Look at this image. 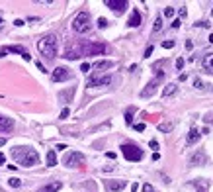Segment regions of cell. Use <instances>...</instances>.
<instances>
[{
  "mask_svg": "<svg viewBox=\"0 0 213 192\" xmlns=\"http://www.w3.org/2000/svg\"><path fill=\"white\" fill-rule=\"evenodd\" d=\"M172 28H180V20H174V22H172Z\"/></svg>",
  "mask_w": 213,
  "mask_h": 192,
  "instance_id": "obj_40",
  "label": "cell"
},
{
  "mask_svg": "<svg viewBox=\"0 0 213 192\" xmlns=\"http://www.w3.org/2000/svg\"><path fill=\"white\" fill-rule=\"evenodd\" d=\"M162 30V18H161V16H158V18L157 20H154V26H153V31H154V34H157V31H161Z\"/></svg>",
  "mask_w": 213,
  "mask_h": 192,
  "instance_id": "obj_26",
  "label": "cell"
},
{
  "mask_svg": "<svg viewBox=\"0 0 213 192\" xmlns=\"http://www.w3.org/2000/svg\"><path fill=\"white\" fill-rule=\"evenodd\" d=\"M207 41H211V43H213V34H209V37H207Z\"/></svg>",
  "mask_w": 213,
  "mask_h": 192,
  "instance_id": "obj_45",
  "label": "cell"
},
{
  "mask_svg": "<svg viewBox=\"0 0 213 192\" xmlns=\"http://www.w3.org/2000/svg\"><path fill=\"white\" fill-rule=\"evenodd\" d=\"M106 188L108 190H123L125 180H106Z\"/></svg>",
  "mask_w": 213,
  "mask_h": 192,
  "instance_id": "obj_15",
  "label": "cell"
},
{
  "mask_svg": "<svg viewBox=\"0 0 213 192\" xmlns=\"http://www.w3.org/2000/svg\"><path fill=\"white\" fill-rule=\"evenodd\" d=\"M162 77H164L162 73H157V77H154L153 81H151V82H149L145 88L141 90V96H143V98H149V96H153V94H154V90H157V86H158V84H161Z\"/></svg>",
  "mask_w": 213,
  "mask_h": 192,
  "instance_id": "obj_8",
  "label": "cell"
},
{
  "mask_svg": "<svg viewBox=\"0 0 213 192\" xmlns=\"http://www.w3.org/2000/svg\"><path fill=\"white\" fill-rule=\"evenodd\" d=\"M121 153H123V157L127 161H141L143 159V151L135 143H123L121 145Z\"/></svg>",
  "mask_w": 213,
  "mask_h": 192,
  "instance_id": "obj_4",
  "label": "cell"
},
{
  "mask_svg": "<svg viewBox=\"0 0 213 192\" xmlns=\"http://www.w3.org/2000/svg\"><path fill=\"white\" fill-rule=\"evenodd\" d=\"M106 6L111 8L115 14H123L127 8V0H106Z\"/></svg>",
  "mask_w": 213,
  "mask_h": 192,
  "instance_id": "obj_10",
  "label": "cell"
},
{
  "mask_svg": "<svg viewBox=\"0 0 213 192\" xmlns=\"http://www.w3.org/2000/svg\"><path fill=\"white\" fill-rule=\"evenodd\" d=\"M135 130H137V131H143V130H145V124H137Z\"/></svg>",
  "mask_w": 213,
  "mask_h": 192,
  "instance_id": "obj_37",
  "label": "cell"
},
{
  "mask_svg": "<svg viewBox=\"0 0 213 192\" xmlns=\"http://www.w3.org/2000/svg\"><path fill=\"white\" fill-rule=\"evenodd\" d=\"M194 86L198 88V90H205V88H211V90H213V84H205V82L201 81V78H198V77L194 78Z\"/></svg>",
  "mask_w": 213,
  "mask_h": 192,
  "instance_id": "obj_21",
  "label": "cell"
},
{
  "mask_svg": "<svg viewBox=\"0 0 213 192\" xmlns=\"http://www.w3.org/2000/svg\"><path fill=\"white\" fill-rule=\"evenodd\" d=\"M37 51L45 57V59H55L57 57V35H45L37 41Z\"/></svg>",
  "mask_w": 213,
  "mask_h": 192,
  "instance_id": "obj_2",
  "label": "cell"
},
{
  "mask_svg": "<svg viewBox=\"0 0 213 192\" xmlns=\"http://www.w3.org/2000/svg\"><path fill=\"white\" fill-rule=\"evenodd\" d=\"M205 161H207V157H205V153H203V151H199L198 155H194V157L190 159V163H192V165H199V167H201V165H205Z\"/></svg>",
  "mask_w": 213,
  "mask_h": 192,
  "instance_id": "obj_19",
  "label": "cell"
},
{
  "mask_svg": "<svg viewBox=\"0 0 213 192\" xmlns=\"http://www.w3.org/2000/svg\"><path fill=\"white\" fill-rule=\"evenodd\" d=\"M63 163H65L67 167H71V169L80 167V165L84 163V155H82V153H78V151H71V153H67V155H65Z\"/></svg>",
  "mask_w": 213,
  "mask_h": 192,
  "instance_id": "obj_6",
  "label": "cell"
},
{
  "mask_svg": "<svg viewBox=\"0 0 213 192\" xmlns=\"http://www.w3.org/2000/svg\"><path fill=\"white\" fill-rule=\"evenodd\" d=\"M201 65H203L205 73L213 74V53H205V55H203V59H201Z\"/></svg>",
  "mask_w": 213,
  "mask_h": 192,
  "instance_id": "obj_13",
  "label": "cell"
},
{
  "mask_svg": "<svg viewBox=\"0 0 213 192\" xmlns=\"http://www.w3.org/2000/svg\"><path fill=\"white\" fill-rule=\"evenodd\" d=\"M151 147H153V149H158V143L153 139V141H151Z\"/></svg>",
  "mask_w": 213,
  "mask_h": 192,
  "instance_id": "obj_42",
  "label": "cell"
},
{
  "mask_svg": "<svg viewBox=\"0 0 213 192\" xmlns=\"http://www.w3.org/2000/svg\"><path fill=\"white\" fill-rule=\"evenodd\" d=\"M111 81L114 78L110 74H106V77H92V78H88V86H110Z\"/></svg>",
  "mask_w": 213,
  "mask_h": 192,
  "instance_id": "obj_11",
  "label": "cell"
},
{
  "mask_svg": "<svg viewBox=\"0 0 213 192\" xmlns=\"http://www.w3.org/2000/svg\"><path fill=\"white\" fill-rule=\"evenodd\" d=\"M106 157H108V159H115V153L114 151H108V153H106Z\"/></svg>",
  "mask_w": 213,
  "mask_h": 192,
  "instance_id": "obj_38",
  "label": "cell"
},
{
  "mask_svg": "<svg viewBox=\"0 0 213 192\" xmlns=\"http://www.w3.org/2000/svg\"><path fill=\"white\" fill-rule=\"evenodd\" d=\"M6 53H20V55H22L25 61L31 59L29 53L25 51V47H22V45H8V47H2V49H0V57H4Z\"/></svg>",
  "mask_w": 213,
  "mask_h": 192,
  "instance_id": "obj_9",
  "label": "cell"
},
{
  "mask_svg": "<svg viewBox=\"0 0 213 192\" xmlns=\"http://www.w3.org/2000/svg\"><path fill=\"white\" fill-rule=\"evenodd\" d=\"M57 165V155H55V151H47V167H55Z\"/></svg>",
  "mask_w": 213,
  "mask_h": 192,
  "instance_id": "obj_23",
  "label": "cell"
},
{
  "mask_svg": "<svg viewBox=\"0 0 213 192\" xmlns=\"http://www.w3.org/2000/svg\"><path fill=\"white\" fill-rule=\"evenodd\" d=\"M111 67H114V61H96V63H94V69H98V71L111 69Z\"/></svg>",
  "mask_w": 213,
  "mask_h": 192,
  "instance_id": "obj_20",
  "label": "cell"
},
{
  "mask_svg": "<svg viewBox=\"0 0 213 192\" xmlns=\"http://www.w3.org/2000/svg\"><path fill=\"white\" fill-rule=\"evenodd\" d=\"M203 120H205V124H209V122H211V124H213V114H207V116H205V118H203Z\"/></svg>",
  "mask_w": 213,
  "mask_h": 192,
  "instance_id": "obj_36",
  "label": "cell"
},
{
  "mask_svg": "<svg viewBox=\"0 0 213 192\" xmlns=\"http://www.w3.org/2000/svg\"><path fill=\"white\" fill-rule=\"evenodd\" d=\"M61 182H59V180H55V182H49V184H45V186H41V188L39 190H37V192H59L61 190Z\"/></svg>",
  "mask_w": 213,
  "mask_h": 192,
  "instance_id": "obj_16",
  "label": "cell"
},
{
  "mask_svg": "<svg viewBox=\"0 0 213 192\" xmlns=\"http://www.w3.org/2000/svg\"><path fill=\"white\" fill-rule=\"evenodd\" d=\"M133 114H135V108H129V110L125 112V124H127V126L133 124Z\"/></svg>",
  "mask_w": 213,
  "mask_h": 192,
  "instance_id": "obj_25",
  "label": "cell"
},
{
  "mask_svg": "<svg viewBox=\"0 0 213 192\" xmlns=\"http://www.w3.org/2000/svg\"><path fill=\"white\" fill-rule=\"evenodd\" d=\"M176 92H178V84L176 82H168L166 86H164V90H162V96L168 98V96H174Z\"/></svg>",
  "mask_w": 213,
  "mask_h": 192,
  "instance_id": "obj_18",
  "label": "cell"
},
{
  "mask_svg": "<svg viewBox=\"0 0 213 192\" xmlns=\"http://www.w3.org/2000/svg\"><path fill=\"white\" fill-rule=\"evenodd\" d=\"M12 157L24 167H33L39 163V153L33 147H14L12 149Z\"/></svg>",
  "mask_w": 213,
  "mask_h": 192,
  "instance_id": "obj_1",
  "label": "cell"
},
{
  "mask_svg": "<svg viewBox=\"0 0 213 192\" xmlns=\"http://www.w3.org/2000/svg\"><path fill=\"white\" fill-rule=\"evenodd\" d=\"M182 67H184V59H182V57H178V59H176V69H178V71H182Z\"/></svg>",
  "mask_w": 213,
  "mask_h": 192,
  "instance_id": "obj_30",
  "label": "cell"
},
{
  "mask_svg": "<svg viewBox=\"0 0 213 192\" xmlns=\"http://www.w3.org/2000/svg\"><path fill=\"white\" fill-rule=\"evenodd\" d=\"M92 28V20H90V14L88 12H78L76 18L72 20V30L76 34H86Z\"/></svg>",
  "mask_w": 213,
  "mask_h": 192,
  "instance_id": "obj_3",
  "label": "cell"
},
{
  "mask_svg": "<svg viewBox=\"0 0 213 192\" xmlns=\"http://www.w3.org/2000/svg\"><path fill=\"white\" fill-rule=\"evenodd\" d=\"M35 65H37V69H39V71H43V73H45V67H43V65H41V63H39V61H37V63H35Z\"/></svg>",
  "mask_w": 213,
  "mask_h": 192,
  "instance_id": "obj_39",
  "label": "cell"
},
{
  "mask_svg": "<svg viewBox=\"0 0 213 192\" xmlns=\"http://www.w3.org/2000/svg\"><path fill=\"white\" fill-rule=\"evenodd\" d=\"M8 184L12 186V188H20V186H22V180H20V178H10Z\"/></svg>",
  "mask_w": 213,
  "mask_h": 192,
  "instance_id": "obj_27",
  "label": "cell"
},
{
  "mask_svg": "<svg viewBox=\"0 0 213 192\" xmlns=\"http://www.w3.org/2000/svg\"><path fill=\"white\" fill-rule=\"evenodd\" d=\"M0 24H2V18H0Z\"/></svg>",
  "mask_w": 213,
  "mask_h": 192,
  "instance_id": "obj_46",
  "label": "cell"
},
{
  "mask_svg": "<svg viewBox=\"0 0 213 192\" xmlns=\"http://www.w3.org/2000/svg\"><path fill=\"white\" fill-rule=\"evenodd\" d=\"M199 135H201V133H199L198 127H192L190 133H188V139H186V141H188V145H194V143H198V141H199Z\"/></svg>",
  "mask_w": 213,
  "mask_h": 192,
  "instance_id": "obj_17",
  "label": "cell"
},
{
  "mask_svg": "<svg viewBox=\"0 0 213 192\" xmlns=\"http://www.w3.org/2000/svg\"><path fill=\"white\" fill-rule=\"evenodd\" d=\"M72 94H74V88H68L67 92H61V94H59V98H61V100H65V102H68V100L72 98Z\"/></svg>",
  "mask_w": 213,
  "mask_h": 192,
  "instance_id": "obj_24",
  "label": "cell"
},
{
  "mask_svg": "<svg viewBox=\"0 0 213 192\" xmlns=\"http://www.w3.org/2000/svg\"><path fill=\"white\" fill-rule=\"evenodd\" d=\"M80 53L82 55H102V53H106V45L100 41H90L84 47H80Z\"/></svg>",
  "mask_w": 213,
  "mask_h": 192,
  "instance_id": "obj_5",
  "label": "cell"
},
{
  "mask_svg": "<svg viewBox=\"0 0 213 192\" xmlns=\"http://www.w3.org/2000/svg\"><path fill=\"white\" fill-rule=\"evenodd\" d=\"M174 130V122H164V124L158 126V131H162V133H170Z\"/></svg>",
  "mask_w": 213,
  "mask_h": 192,
  "instance_id": "obj_22",
  "label": "cell"
},
{
  "mask_svg": "<svg viewBox=\"0 0 213 192\" xmlns=\"http://www.w3.org/2000/svg\"><path fill=\"white\" fill-rule=\"evenodd\" d=\"M4 143H6V139H4V137H0V147H2Z\"/></svg>",
  "mask_w": 213,
  "mask_h": 192,
  "instance_id": "obj_44",
  "label": "cell"
},
{
  "mask_svg": "<svg viewBox=\"0 0 213 192\" xmlns=\"http://www.w3.org/2000/svg\"><path fill=\"white\" fill-rule=\"evenodd\" d=\"M68 114H71V110L68 108H63V112H61V118L65 120V118H68Z\"/></svg>",
  "mask_w": 213,
  "mask_h": 192,
  "instance_id": "obj_33",
  "label": "cell"
},
{
  "mask_svg": "<svg viewBox=\"0 0 213 192\" xmlns=\"http://www.w3.org/2000/svg\"><path fill=\"white\" fill-rule=\"evenodd\" d=\"M164 16H166V18H172L174 16V8H166L164 10Z\"/></svg>",
  "mask_w": 213,
  "mask_h": 192,
  "instance_id": "obj_31",
  "label": "cell"
},
{
  "mask_svg": "<svg viewBox=\"0 0 213 192\" xmlns=\"http://www.w3.org/2000/svg\"><path fill=\"white\" fill-rule=\"evenodd\" d=\"M127 26H129V28H139V26H141V14H139V10H133V12H131Z\"/></svg>",
  "mask_w": 213,
  "mask_h": 192,
  "instance_id": "obj_14",
  "label": "cell"
},
{
  "mask_svg": "<svg viewBox=\"0 0 213 192\" xmlns=\"http://www.w3.org/2000/svg\"><path fill=\"white\" fill-rule=\"evenodd\" d=\"M98 28H100V30L108 28V20H106V18H98Z\"/></svg>",
  "mask_w": 213,
  "mask_h": 192,
  "instance_id": "obj_28",
  "label": "cell"
},
{
  "mask_svg": "<svg viewBox=\"0 0 213 192\" xmlns=\"http://www.w3.org/2000/svg\"><path fill=\"white\" fill-rule=\"evenodd\" d=\"M162 47H164V49H172V47H174V41H164Z\"/></svg>",
  "mask_w": 213,
  "mask_h": 192,
  "instance_id": "obj_32",
  "label": "cell"
},
{
  "mask_svg": "<svg viewBox=\"0 0 213 192\" xmlns=\"http://www.w3.org/2000/svg\"><path fill=\"white\" fill-rule=\"evenodd\" d=\"M14 130V122L12 118H6V116H0V131L2 133H8Z\"/></svg>",
  "mask_w": 213,
  "mask_h": 192,
  "instance_id": "obj_12",
  "label": "cell"
},
{
  "mask_svg": "<svg viewBox=\"0 0 213 192\" xmlns=\"http://www.w3.org/2000/svg\"><path fill=\"white\" fill-rule=\"evenodd\" d=\"M80 71H82V73H86V71H90V65H88V63H82V67H80Z\"/></svg>",
  "mask_w": 213,
  "mask_h": 192,
  "instance_id": "obj_34",
  "label": "cell"
},
{
  "mask_svg": "<svg viewBox=\"0 0 213 192\" xmlns=\"http://www.w3.org/2000/svg\"><path fill=\"white\" fill-rule=\"evenodd\" d=\"M68 78H72V73L68 71L67 67H57L55 71L51 73V81L53 82H65Z\"/></svg>",
  "mask_w": 213,
  "mask_h": 192,
  "instance_id": "obj_7",
  "label": "cell"
},
{
  "mask_svg": "<svg viewBox=\"0 0 213 192\" xmlns=\"http://www.w3.org/2000/svg\"><path fill=\"white\" fill-rule=\"evenodd\" d=\"M137 188H139V184H137V182H133V186H131V192H137Z\"/></svg>",
  "mask_w": 213,
  "mask_h": 192,
  "instance_id": "obj_41",
  "label": "cell"
},
{
  "mask_svg": "<svg viewBox=\"0 0 213 192\" xmlns=\"http://www.w3.org/2000/svg\"><path fill=\"white\" fill-rule=\"evenodd\" d=\"M151 53H153V45H149L147 49H145V55H143V57H149V55H151Z\"/></svg>",
  "mask_w": 213,
  "mask_h": 192,
  "instance_id": "obj_35",
  "label": "cell"
},
{
  "mask_svg": "<svg viewBox=\"0 0 213 192\" xmlns=\"http://www.w3.org/2000/svg\"><path fill=\"white\" fill-rule=\"evenodd\" d=\"M4 161H6V157H4L2 153H0V165H4Z\"/></svg>",
  "mask_w": 213,
  "mask_h": 192,
  "instance_id": "obj_43",
  "label": "cell"
},
{
  "mask_svg": "<svg viewBox=\"0 0 213 192\" xmlns=\"http://www.w3.org/2000/svg\"><path fill=\"white\" fill-rule=\"evenodd\" d=\"M143 192H154V186H153V184H149V182H147V184H143Z\"/></svg>",
  "mask_w": 213,
  "mask_h": 192,
  "instance_id": "obj_29",
  "label": "cell"
}]
</instances>
